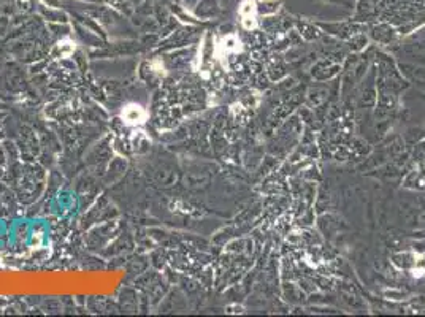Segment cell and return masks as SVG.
<instances>
[{"label": "cell", "mask_w": 425, "mask_h": 317, "mask_svg": "<svg viewBox=\"0 0 425 317\" xmlns=\"http://www.w3.org/2000/svg\"><path fill=\"white\" fill-rule=\"evenodd\" d=\"M122 118L127 124H132V125H137V124H141L144 122L146 119V111L138 106V105H128L127 108H124L122 111Z\"/></svg>", "instance_id": "1"}, {"label": "cell", "mask_w": 425, "mask_h": 317, "mask_svg": "<svg viewBox=\"0 0 425 317\" xmlns=\"http://www.w3.org/2000/svg\"><path fill=\"white\" fill-rule=\"evenodd\" d=\"M239 14H242V21L246 29H254L257 21H255V5L252 0H246L242 4L239 8Z\"/></svg>", "instance_id": "2"}]
</instances>
